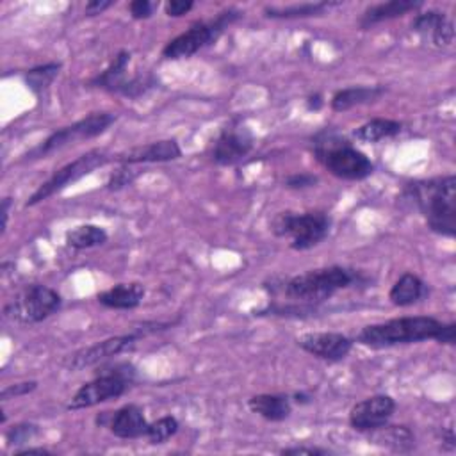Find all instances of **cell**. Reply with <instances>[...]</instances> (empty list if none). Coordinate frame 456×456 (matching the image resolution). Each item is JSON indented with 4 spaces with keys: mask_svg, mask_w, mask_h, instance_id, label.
Segmentation results:
<instances>
[{
    "mask_svg": "<svg viewBox=\"0 0 456 456\" xmlns=\"http://www.w3.org/2000/svg\"><path fill=\"white\" fill-rule=\"evenodd\" d=\"M397 203L406 212H419L433 233L454 239L456 176L452 173L406 183L397 196Z\"/></svg>",
    "mask_w": 456,
    "mask_h": 456,
    "instance_id": "cell-1",
    "label": "cell"
},
{
    "mask_svg": "<svg viewBox=\"0 0 456 456\" xmlns=\"http://www.w3.org/2000/svg\"><path fill=\"white\" fill-rule=\"evenodd\" d=\"M424 340L454 346L456 322H445L433 315H403L383 322L367 324L354 337V342L370 349H387L395 346L419 344Z\"/></svg>",
    "mask_w": 456,
    "mask_h": 456,
    "instance_id": "cell-2",
    "label": "cell"
},
{
    "mask_svg": "<svg viewBox=\"0 0 456 456\" xmlns=\"http://www.w3.org/2000/svg\"><path fill=\"white\" fill-rule=\"evenodd\" d=\"M367 283L369 278L358 269L344 265H328L290 276L281 283V292L294 303L317 305L330 299L338 290Z\"/></svg>",
    "mask_w": 456,
    "mask_h": 456,
    "instance_id": "cell-3",
    "label": "cell"
},
{
    "mask_svg": "<svg viewBox=\"0 0 456 456\" xmlns=\"http://www.w3.org/2000/svg\"><path fill=\"white\" fill-rule=\"evenodd\" d=\"M312 153L326 171L340 180L360 182L374 173L372 160L335 130L317 132L312 137Z\"/></svg>",
    "mask_w": 456,
    "mask_h": 456,
    "instance_id": "cell-4",
    "label": "cell"
},
{
    "mask_svg": "<svg viewBox=\"0 0 456 456\" xmlns=\"http://www.w3.org/2000/svg\"><path fill=\"white\" fill-rule=\"evenodd\" d=\"M137 370L130 362H105L98 365L93 379L78 387L66 410H86L121 397L135 381Z\"/></svg>",
    "mask_w": 456,
    "mask_h": 456,
    "instance_id": "cell-5",
    "label": "cell"
},
{
    "mask_svg": "<svg viewBox=\"0 0 456 456\" xmlns=\"http://www.w3.org/2000/svg\"><path fill=\"white\" fill-rule=\"evenodd\" d=\"M331 224L333 219L324 210H283L271 219V232L274 237L289 239L290 249L308 251L330 235Z\"/></svg>",
    "mask_w": 456,
    "mask_h": 456,
    "instance_id": "cell-6",
    "label": "cell"
},
{
    "mask_svg": "<svg viewBox=\"0 0 456 456\" xmlns=\"http://www.w3.org/2000/svg\"><path fill=\"white\" fill-rule=\"evenodd\" d=\"M242 12L235 7H228L221 12H217L210 20H201L192 23L187 30L178 34L176 37L169 39L162 48V57L167 61H178V59H189L196 55L200 50L210 46L216 43L221 34L235 23Z\"/></svg>",
    "mask_w": 456,
    "mask_h": 456,
    "instance_id": "cell-7",
    "label": "cell"
},
{
    "mask_svg": "<svg viewBox=\"0 0 456 456\" xmlns=\"http://www.w3.org/2000/svg\"><path fill=\"white\" fill-rule=\"evenodd\" d=\"M62 306V296L43 283L23 287L4 306V317L18 324H37L57 314Z\"/></svg>",
    "mask_w": 456,
    "mask_h": 456,
    "instance_id": "cell-8",
    "label": "cell"
},
{
    "mask_svg": "<svg viewBox=\"0 0 456 456\" xmlns=\"http://www.w3.org/2000/svg\"><path fill=\"white\" fill-rule=\"evenodd\" d=\"M110 160H114V155L109 153L105 148H93L87 150L86 153L78 155L75 160L64 164L62 167H59L57 171L52 173V176L48 180H45L25 201V207H34L41 201H46L48 198L59 194L61 191H64L66 187H69L71 183L78 182L80 178L91 175L94 169L103 167L105 164H109Z\"/></svg>",
    "mask_w": 456,
    "mask_h": 456,
    "instance_id": "cell-9",
    "label": "cell"
},
{
    "mask_svg": "<svg viewBox=\"0 0 456 456\" xmlns=\"http://www.w3.org/2000/svg\"><path fill=\"white\" fill-rule=\"evenodd\" d=\"M118 119L116 112H109V110H98V112H91L86 118L61 126L57 130H53L41 144H37L36 148H32L25 159L27 160H34V159H43L68 144H73L77 141H87L93 137H98L102 134H105Z\"/></svg>",
    "mask_w": 456,
    "mask_h": 456,
    "instance_id": "cell-10",
    "label": "cell"
},
{
    "mask_svg": "<svg viewBox=\"0 0 456 456\" xmlns=\"http://www.w3.org/2000/svg\"><path fill=\"white\" fill-rule=\"evenodd\" d=\"M142 337H144V333L141 330H137L134 333L109 337L105 340H100L89 347H82V349L75 351L73 354L66 356L62 362V367L68 369L69 372H78V370H84L89 367L102 365L105 362H110L114 356L132 351Z\"/></svg>",
    "mask_w": 456,
    "mask_h": 456,
    "instance_id": "cell-11",
    "label": "cell"
},
{
    "mask_svg": "<svg viewBox=\"0 0 456 456\" xmlns=\"http://www.w3.org/2000/svg\"><path fill=\"white\" fill-rule=\"evenodd\" d=\"M255 146V135L248 125L239 121L221 128L212 146V162L217 166H233L240 162Z\"/></svg>",
    "mask_w": 456,
    "mask_h": 456,
    "instance_id": "cell-12",
    "label": "cell"
},
{
    "mask_svg": "<svg viewBox=\"0 0 456 456\" xmlns=\"http://www.w3.org/2000/svg\"><path fill=\"white\" fill-rule=\"evenodd\" d=\"M395 410L397 404L394 397H390L388 394H374L353 404L347 420L356 433L367 435L390 422Z\"/></svg>",
    "mask_w": 456,
    "mask_h": 456,
    "instance_id": "cell-13",
    "label": "cell"
},
{
    "mask_svg": "<svg viewBox=\"0 0 456 456\" xmlns=\"http://www.w3.org/2000/svg\"><path fill=\"white\" fill-rule=\"evenodd\" d=\"M94 422L98 426H105L116 438L121 440H137L146 436L148 420L141 406L125 404L114 411H102L96 415Z\"/></svg>",
    "mask_w": 456,
    "mask_h": 456,
    "instance_id": "cell-14",
    "label": "cell"
},
{
    "mask_svg": "<svg viewBox=\"0 0 456 456\" xmlns=\"http://www.w3.org/2000/svg\"><path fill=\"white\" fill-rule=\"evenodd\" d=\"M296 344L308 354L333 363L351 353L354 340L338 331H310L297 337Z\"/></svg>",
    "mask_w": 456,
    "mask_h": 456,
    "instance_id": "cell-15",
    "label": "cell"
},
{
    "mask_svg": "<svg viewBox=\"0 0 456 456\" xmlns=\"http://www.w3.org/2000/svg\"><path fill=\"white\" fill-rule=\"evenodd\" d=\"M410 27L411 32L435 48H447L454 41V21L449 14L438 9H428L415 14Z\"/></svg>",
    "mask_w": 456,
    "mask_h": 456,
    "instance_id": "cell-16",
    "label": "cell"
},
{
    "mask_svg": "<svg viewBox=\"0 0 456 456\" xmlns=\"http://www.w3.org/2000/svg\"><path fill=\"white\" fill-rule=\"evenodd\" d=\"M182 157V148L176 139H160L148 144H141L130 148L114 157L118 164L126 166H141V164H159V162H173Z\"/></svg>",
    "mask_w": 456,
    "mask_h": 456,
    "instance_id": "cell-17",
    "label": "cell"
},
{
    "mask_svg": "<svg viewBox=\"0 0 456 456\" xmlns=\"http://www.w3.org/2000/svg\"><path fill=\"white\" fill-rule=\"evenodd\" d=\"M130 59H132V55H130L128 50H119L116 53V57L110 61V64L89 80V86L103 89V91L112 93V94L125 96L126 89H128V84L132 80V77H128Z\"/></svg>",
    "mask_w": 456,
    "mask_h": 456,
    "instance_id": "cell-18",
    "label": "cell"
},
{
    "mask_svg": "<svg viewBox=\"0 0 456 456\" xmlns=\"http://www.w3.org/2000/svg\"><path fill=\"white\" fill-rule=\"evenodd\" d=\"M424 5L422 0H388V2H379L374 5H369L360 20H358V27L362 30H367L374 25H379L383 21H390L395 18H401L408 12H415Z\"/></svg>",
    "mask_w": 456,
    "mask_h": 456,
    "instance_id": "cell-19",
    "label": "cell"
},
{
    "mask_svg": "<svg viewBox=\"0 0 456 456\" xmlns=\"http://www.w3.org/2000/svg\"><path fill=\"white\" fill-rule=\"evenodd\" d=\"M367 438L370 444L399 454L411 452L415 449V433L404 424L387 422L385 426L367 433Z\"/></svg>",
    "mask_w": 456,
    "mask_h": 456,
    "instance_id": "cell-20",
    "label": "cell"
},
{
    "mask_svg": "<svg viewBox=\"0 0 456 456\" xmlns=\"http://www.w3.org/2000/svg\"><path fill=\"white\" fill-rule=\"evenodd\" d=\"M144 294H146V289L142 283L123 281L100 292L96 299L102 306L110 310H134L142 303Z\"/></svg>",
    "mask_w": 456,
    "mask_h": 456,
    "instance_id": "cell-21",
    "label": "cell"
},
{
    "mask_svg": "<svg viewBox=\"0 0 456 456\" xmlns=\"http://www.w3.org/2000/svg\"><path fill=\"white\" fill-rule=\"evenodd\" d=\"M385 93H387V87L381 86V84L344 87V89H338V91L333 93V96L330 100V107L335 112H346V110H351L358 105L378 102Z\"/></svg>",
    "mask_w": 456,
    "mask_h": 456,
    "instance_id": "cell-22",
    "label": "cell"
},
{
    "mask_svg": "<svg viewBox=\"0 0 456 456\" xmlns=\"http://www.w3.org/2000/svg\"><path fill=\"white\" fill-rule=\"evenodd\" d=\"M428 294H429V287L420 276L413 273H404L390 287L388 299L394 306L406 308L420 303Z\"/></svg>",
    "mask_w": 456,
    "mask_h": 456,
    "instance_id": "cell-23",
    "label": "cell"
},
{
    "mask_svg": "<svg viewBox=\"0 0 456 456\" xmlns=\"http://www.w3.org/2000/svg\"><path fill=\"white\" fill-rule=\"evenodd\" d=\"M248 408L267 422H283L292 413V399L287 394H256L248 399Z\"/></svg>",
    "mask_w": 456,
    "mask_h": 456,
    "instance_id": "cell-24",
    "label": "cell"
},
{
    "mask_svg": "<svg viewBox=\"0 0 456 456\" xmlns=\"http://www.w3.org/2000/svg\"><path fill=\"white\" fill-rule=\"evenodd\" d=\"M340 5L342 2H328V0L301 2V4H290V5H267L264 7V14L265 18H271V20H297V18L322 16Z\"/></svg>",
    "mask_w": 456,
    "mask_h": 456,
    "instance_id": "cell-25",
    "label": "cell"
},
{
    "mask_svg": "<svg viewBox=\"0 0 456 456\" xmlns=\"http://www.w3.org/2000/svg\"><path fill=\"white\" fill-rule=\"evenodd\" d=\"M403 132V123L388 118H374L363 125H360L353 135L362 142H379L385 139H392Z\"/></svg>",
    "mask_w": 456,
    "mask_h": 456,
    "instance_id": "cell-26",
    "label": "cell"
},
{
    "mask_svg": "<svg viewBox=\"0 0 456 456\" xmlns=\"http://www.w3.org/2000/svg\"><path fill=\"white\" fill-rule=\"evenodd\" d=\"M109 235L105 228L98 224H78L66 232V244L77 251L103 246Z\"/></svg>",
    "mask_w": 456,
    "mask_h": 456,
    "instance_id": "cell-27",
    "label": "cell"
},
{
    "mask_svg": "<svg viewBox=\"0 0 456 456\" xmlns=\"http://www.w3.org/2000/svg\"><path fill=\"white\" fill-rule=\"evenodd\" d=\"M61 68H62V64H61V62H55V61L30 68V69L25 73L27 87H28L36 96H43V94L50 89L52 82L57 78Z\"/></svg>",
    "mask_w": 456,
    "mask_h": 456,
    "instance_id": "cell-28",
    "label": "cell"
},
{
    "mask_svg": "<svg viewBox=\"0 0 456 456\" xmlns=\"http://www.w3.org/2000/svg\"><path fill=\"white\" fill-rule=\"evenodd\" d=\"M178 419L173 415H164L153 422L148 424V431H146V440L151 445H160L164 442H167L171 436H175L178 433Z\"/></svg>",
    "mask_w": 456,
    "mask_h": 456,
    "instance_id": "cell-29",
    "label": "cell"
},
{
    "mask_svg": "<svg viewBox=\"0 0 456 456\" xmlns=\"http://www.w3.org/2000/svg\"><path fill=\"white\" fill-rule=\"evenodd\" d=\"M39 433V426L32 424V422H18L14 426H11L5 431V440L9 447H23L25 444H28L34 436H37Z\"/></svg>",
    "mask_w": 456,
    "mask_h": 456,
    "instance_id": "cell-30",
    "label": "cell"
},
{
    "mask_svg": "<svg viewBox=\"0 0 456 456\" xmlns=\"http://www.w3.org/2000/svg\"><path fill=\"white\" fill-rule=\"evenodd\" d=\"M141 175L139 169H134V166H126V164H119V169H116L109 182H107V189L109 191H119L126 185H130L137 176Z\"/></svg>",
    "mask_w": 456,
    "mask_h": 456,
    "instance_id": "cell-31",
    "label": "cell"
},
{
    "mask_svg": "<svg viewBox=\"0 0 456 456\" xmlns=\"http://www.w3.org/2000/svg\"><path fill=\"white\" fill-rule=\"evenodd\" d=\"M317 183H319V176L314 175V173H305V171L292 173V175L285 176V180H283V185L287 189H292V191L310 189V187H315Z\"/></svg>",
    "mask_w": 456,
    "mask_h": 456,
    "instance_id": "cell-32",
    "label": "cell"
},
{
    "mask_svg": "<svg viewBox=\"0 0 456 456\" xmlns=\"http://www.w3.org/2000/svg\"><path fill=\"white\" fill-rule=\"evenodd\" d=\"M37 388V381L30 379V381H21V383H12L2 388L0 392V401L5 403L9 399H18L21 395H28L30 392H34Z\"/></svg>",
    "mask_w": 456,
    "mask_h": 456,
    "instance_id": "cell-33",
    "label": "cell"
},
{
    "mask_svg": "<svg viewBox=\"0 0 456 456\" xmlns=\"http://www.w3.org/2000/svg\"><path fill=\"white\" fill-rule=\"evenodd\" d=\"M281 456H299V454H306V456H326V454H333L331 449L328 447H319V445H290V447H283L278 451Z\"/></svg>",
    "mask_w": 456,
    "mask_h": 456,
    "instance_id": "cell-34",
    "label": "cell"
},
{
    "mask_svg": "<svg viewBox=\"0 0 456 456\" xmlns=\"http://www.w3.org/2000/svg\"><path fill=\"white\" fill-rule=\"evenodd\" d=\"M157 7H159V4L151 2V0H132L128 4V11H130V16L134 20H148V18H151Z\"/></svg>",
    "mask_w": 456,
    "mask_h": 456,
    "instance_id": "cell-35",
    "label": "cell"
},
{
    "mask_svg": "<svg viewBox=\"0 0 456 456\" xmlns=\"http://www.w3.org/2000/svg\"><path fill=\"white\" fill-rule=\"evenodd\" d=\"M192 7H194L192 0H167L164 4V12L169 18H180V16H185Z\"/></svg>",
    "mask_w": 456,
    "mask_h": 456,
    "instance_id": "cell-36",
    "label": "cell"
},
{
    "mask_svg": "<svg viewBox=\"0 0 456 456\" xmlns=\"http://www.w3.org/2000/svg\"><path fill=\"white\" fill-rule=\"evenodd\" d=\"M116 2L114 0H91L86 4L84 7V14L86 16H98L102 12H105L109 7H112Z\"/></svg>",
    "mask_w": 456,
    "mask_h": 456,
    "instance_id": "cell-37",
    "label": "cell"
},
{
    "mask_svg": "<svg viewBox=\"0 0 456 456\" xmlns=\"http://www.w3.org/2000/svg\"><path fill=\"white\" fill-rule=\"evenodd\" d=\"M440 438H442V445H445L449 451H454V449H456V436H454V429H452V426L442 428V431H440Z\"/></svg>",
    "mask_w": 456,
    "mask_h": 456,
    "instance_id": "cell-38",
    "label": "cell"
},
{
    "mask_svg": "<svg viewBox=\"0 0 456 456\" xmlns=\"http://www.w3.org/2000/svg\"><path fill=\"white\" fill-rule=\"evenodd\" d=\"M14 454L16 456H28V454H39V456H50L53 454L50 449L46 447H20V449H14Z\"/></svg>",
    "mask_w": 456,
    "mask_h": 456,
    "instance_id": "cell-39",
    "label": "cell"
},
{
    "mask_svg": "<svg viewBox=\"0 0 456 456\" xmlns=\"http://www.w3.org/2000/svg\"><path fill=\"white\" fill-rule=\"evenodd\" d=\"M305 103H306V109H308V110H314V112H315V110H319V109L324 105V100H322L321 93H314V94L306 96Z\"/></svg>",
    "mask_w": 456,
    "mask_h": 456,
    "instance_id": "cell-40",
    "label": "cell"
},
{
    "mask_svg": "<svg viewBox=\"0 0 456 456\" xmlns=\"http://www.w3.org/2000/svg\"><path fill=\"white\" fill-rule=\"evenodd\" d=\"M11 198L9 196H5L4 200H2V232H5V228H7V221H9V208H11Z\"/></svg>",
    "mask_w": 456,
    "mask_h": 456,
    "instance_id": "cell-41",
    "label": "cell"
},
{
    "mask_svg": "<svg viewBox=\"0 0 456 456\" xmlns=\"http://www.w3.org/2000/svg\"><path fill=\"white\" fill-rule=\"evenodd\" d=\"M290 399H292V403L303 406V404H308L312 401V395L306 394V392H296V394L290 395Z\"/></svg>",
    "mask_w": 456,
    "mask_h": 456,
    "instance_id": "cell-42",
    "label": "cell"
}]
</instances>
